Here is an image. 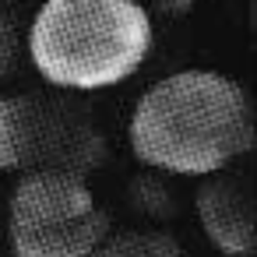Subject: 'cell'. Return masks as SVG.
I'll use <instances>...</instances> for the list:
<instances>
[{"label": "cell", "instance_id": "cell-1", "mask_svg": "<svg viewBox=\"0 0 257 257\" xmlns=\"http://www.w3.org/2000/svg\"><path fill=\"white\" fill-rule=\"evenodd\" d=\"M127 141L138 162L176 176H211L253 148L246 88L218 71H176L141 92Z\"/></svg>", "mask_w": 257, "mask_h": 257}, {"label": "cell", "instance_id": "cell-2", "mask_svg": "<svg viewBox=\"0 0 257 257\" xmlns=\"http://www.w3.org/2000/svg\"><path fill=\"white\" fill-rule=\"evenodd\" d=\"M155 43L138 0H43L25 50L43 81L60 92H106L134 78Z\"/></svg>", "mask_w": 257, "mask_h": 257}, {"label": "cell", "instance_id": "cell-3", "mask_svg": "<svg viewBox=\"0 0 257 257\" xmlns=\"http://www.w3.org/2000/svg\"><path fill=\"white\" fill-rule=\"evenodd\" d=\"M106 134L71 99L0 95V173H67L88 180L106 162Z\"/></svg>", "mask_w": 257, "mask_h": 257}, {"label": "cell", "instance_id": "cell-4", "mask_svg": "<svg viewBox=\"0 0 257 257\" xmlns=\"http://www.w3.org/2000/svg\"><path fill=\"white\" fill-rule=\"evenodd\" d=\"M109 232L88 180L67 173H22L8 204L15 257H88Z\"/></svg>", "mask_w": 257, "mask_h": 257}, {"label": "cell", "instance_id": "cell-5", "mask_svg": "<svg viewBox=\"0 0 257 257\" xmlns=\"http://www.w3.org/2000/svg\"><path fill=\"white\" fill-rule=\"evenodd\" d=\"M197 190V218L225 257H250L257 246V208H253V183L246 173L218 169L211 176H201Z\"/></svg>", "mask_w": 257, "mask_h": 257}, {"label": "cell", "instance_id": "cell-6", "mask_svg": "<svg viewBox=\"0 0 257 257\" xmlns=\"http://www.w3.org/2000/svg\"><path fill=\"white\" fill-rule=\"evenodd\" d=\"M88 257H187V253L180 239H173L162 229H123L106 232Z\"/></svg>", "mask_w": 257, "mask_h": 257}, {"label": "cell", "instance_id": "cell-7", "mask_svg": "<svg viewBox=\"0 0 257 257\" xmlns=\"http://www.w3.org/2000/svg\"><path fill=\"white\" fill-rule=\"evenodd\" d=\"M18 50H22V32L18 22L11 15V8L0 0V78H8L18 64Z\"/></svg>", "mask_w": 257, "mask_h": 257}, {"label": "cell", "instance_id": "cell-8", "mask_svg": "<svg viewBox=\"0 0 257 257\" xmlns=\"http://www.w3.org/2000/svg\"><path fill=\"white\" fill-rule=\"evenodd\" d=\"M197 4H201V0H155V8L162 15H190Z\"/></svg>", "mask_w": 257, "mask_h": 257}]
</instances>
